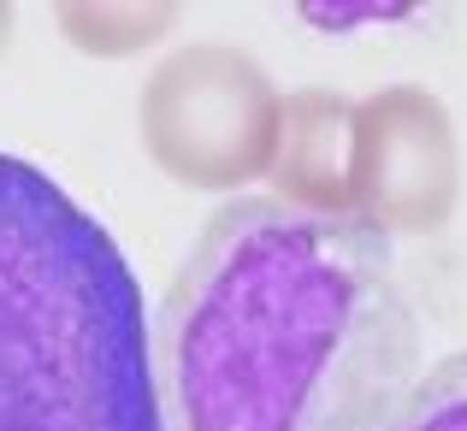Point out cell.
<instances>
[{"label": "cell", "mask_w": 467, "mask_h": 431, "mask_svg": "<svg viewBox=\"0 0 467 431\" xmlns=\"http://www.w3.org/2000/svg\"><path fill=\"white\" fill-rule=\"evenodd\" d=\"M420 378V313L361 219L237 195L160 307L166 431H379Z\"/></svg>", "instance_id": "6da1fadb"}, {"label": "cell", "mask_w": 467, "mask_h": 431, "mask_svg": "<svg viewBox=\"0 0 467 431\" xmlns=\"http://www.w3.org/2000/svg\"><path fill=\"white\" fill-rule=\"evenodd\" d=\"M0 431H166L149 302L59 178L0 148Z\"/></svg>", "instance_id": "7a4b0ae2"}, {"label": "cell", "mask_w": 467, "mask_h": 431, "mask_svg": "<svg viewBox=\"0 0 467 431\" xmlns=\"http://www.w3.org/2000/svg\"><path fill=\"white\" fill-rule=\"evenodd\" d=\"M285 95L254 54L190 42L149 71L137 95L142 154L160 178L195 195H237L273 171Z\"/></svg>", "instance_id": "3957f363"}, {"label": "cell", "mask_w": 467, "mask_h": 431, "mask_svg": "<svg viewBox=\"0 0 467 431\" xmlns=\"http://www.w3.org/2000/svg\"><path fill=\"white\" fill-rule=\"evenodd\" d=\"M462 195L456 118L420 83L355 101V219L373 237H432Z\"/></svg>", "instance_id": "277c9868"}, {"label": "cell", "mask_w": 467, "mask_h": 431, "mask_svg": "<svg viewBox=\"0 0 467 431\" xmlns=\"http://www.w3.org/2000/svg\"><path fill=\"white\" fill-rule=\"evenodd\" d=\"M273 201L308 219H355V101L331 89H296L278 113Z\"/></svg>", "instance_id": "5b68a950"}, {"label": "cell", "mask_w": 467, "mask_h": 431, "mask_svg": "<svg viewBox=\"0 0 467 431\" xmlns=\"http://www.w3.org/2000/svg\"><path fill=\"white\" fill-rule=\"evenodd\" d=\"M54 24L78 54L130 59L178 30V6L171 0H66L54 6Z\"/></svg>", "instance_id": "8992f818"}, {"label": "cell", "mask_w": 467, "mask_h": 431, "mask_svg": "<svg viewBox=\"0 0 467 431\" xmlns=\"http://www.w3.org/2000/svg\"><path fill=\"white\" fill-rule=\"evenodd\" d=\"M379 431H467V373H462V354H444L438 366H426Z\"/></svg>", "instance_id": "52a82bcc"}, {"label": "cell", "mask_w": 467, "mask_h": 431, "mask_svg": "<svg viewBox=\"0 0 467 431\" xmlns=\"http://www.w3.org/2000/svg\"><path fill=\"white\" fill-rule=\"evenodd\" d=\"M302 18L308 24H326V30H355V24H402L414 18L409 6H302Z\"/></svg>", "instance_id": "ba28073f"}, {"label": "cell", "mask_w": 467, "mask_h": 431, "mask_svg": "<svg viewBox=\"0 0 467 431\" xmlns=\"http://www.w3.org/2000/svg\"><path fill=\"white\" fill-rule=\"evenodd\" d=\"M12 36H18V18H12V6H0V59H6Z\"/></svg>", "instance_id": "9c48e42d"}]
</instances>
